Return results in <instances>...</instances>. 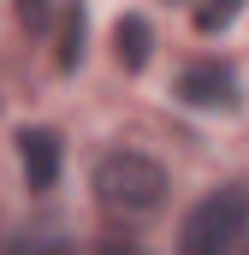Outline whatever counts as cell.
Wrapping results in <instances>:
<instances>
[{
    "label": "cell",
    "instance_id": "6da1fadb",
    "mask_svg": "<svg viewBox=\"0 0 249 255\" xmlns=\"http://www.w3.org/2000/svg\"><path fill=\"white\" fill-rule=\"evenodd\" d=\"M95 202L124 220V226H136V220H154L160 214V202H166V172L148 160V154H107L101 166H95Z\"/></svg>",
    "mask_w": 249,
    "mask_h": 255
},
{
    "label": "cell",
    "instance_id": "7a4b0ae2",
    "mask_svg": "<svg viewBox=\"0 0 249 255\" xmlns=\"http://www.w3.org/2000/svg\"><path fill=\"white\" fill-rule=\"evenodd\" d=\"M244 220H249V196L244 190H214V196H202L190 208L178 250L184 255H232L238 238H244Z\"/></svg>",
    "mask_w": 249,
    "mask_h": 255
},
{
    "label": "cell",
    "instance_id": "3957f363",
    "mask_svg": "<svg viewBox=\"0 0 249 255\" xmlns=\"http://www.w3.org/2000/svg\"><path fill=\"white\" fill-rule=\"evenodd\" d=\"M178 95L190 107H202V113H232L238 107V77L226 65H190L178 77Z\"/></svg>",
    "mask_w": 249,
    "mask_h": 255
},
{
    "label": "cell",
    "instance_id": "277c9868",
    "mask_svg": "<svg viewBox=\"0 0 249 255\" xmlns=\"http://www.w3.org/2000/svg\"><path fill=\"white\" fill-rule=\"evenodd\" d=\"M18 166H24L30 190H54V178H60V136L54 130H24L18 136Z\"/></svg>",
    "mask_w": 249,
    "mask_h": 255
},
{
    "label": "cell",
    "instance_id": "5b68a950",
    "mask_svg": "<svg viewBox=\"0 0 249 255\" xmlns=\"http://www.w3.org/2000/svg\"><path fill=\"white\" fill-rule=\"evenodd\" d=\"M113 54H119L124 71H142V65H148V54H154V30H148V18L124 12L119 24H113Z\"/></svg>",
    "mask_w": 249,
    "mask_h": 255
},
{
    "label": "cell",
    "instance_id": "8992f818",
    "mask_svg": "<svg viewBox=\"0 0 249 255\" xmlns=\"http://www.w3.org/2000/svg\"><path fill=\"white\" fill-rule=\"evenodd\" d=\"M83 30H89L83 24V6H71L65 24H60V71H71V65L83 60Z\"/></svg>",
    "mask_w": 249,
    "mask_h": 255
},
{
    "label": "cell",
    "instance_id": "52a82bcc",
    "mask_svg": "<svg viewBox=\"0 0 249 255\" xmlns=\"http://www.w3.org/2000/svg\"><path fill=\"white\" fill-rule=\"evenodd\" d=\"M238 12H244V0H202V6H196V30L214 36V30H226Z\"/></svg>",
    "mask_w": 249,
    "mask_h": 255
},
{
    "label": "cell",
    "instance_id": "ba28073f",
    "mask_svg": "<svg viewBox=\"0 0 249 255\" xmlns=\"http://www.w3.org/2000/svg\"><path fill=\"white\" fill-rule=\"evenodd\" d=\"M18 18L36 30V24H48V0H18Z\"/></svg>",
    "mask_w": 249,
    "mask_h": 255
},
{
    "label": "cell",
    "instance_id": "9c48e42d",
    "mask_svg": "<svg viewBox=\"0 0 249 255\" xmlns=\"http://www.w3.org/2000/svg\"><path fill=\"white\" fill-rule=\"evenodd\" d=\"M107 255H130V250H107Z\"/></svg>",
    "mask_w": 249,
    "mask_h": 255
}]
</instances>
